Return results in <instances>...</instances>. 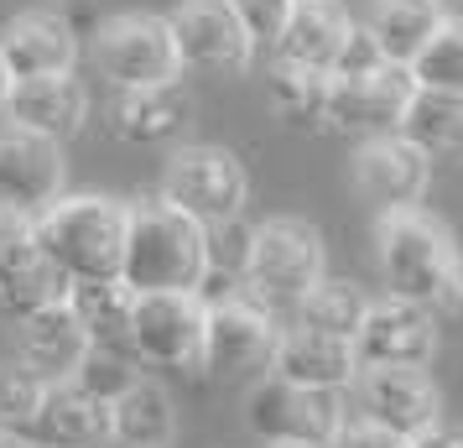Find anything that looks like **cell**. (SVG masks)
<instances>
[{
  "label": "cell",
  "mask_w": 463,
  "mask_h": 448,
  "mask_svg": "<svg viewBox=\"0 0 463 448\" xmlns=\"http://www.w3.org/2000/svg\"><path fill=\"white\" fill-rule=\"evenodd\" d=\"M401 141L427 157V162H463V94H432V89H417L411 105L401 115Z\"/></svg>",
  "instance_id": "25"
},
{
  "label": "cell",
  "mask_w": 463,
  "mask_h": 448,
  "mask_svg": "<svg viewBox=\"0 0 463 448\" xmlns=\"http://www.w3.org/2000/svg\"><path fill=\"white\" fill-rule=\"evenodd\" d=\"M188 120H193V100L183 89V79L162 84V89L115 94V105H109V126L130 147H167V141H177L188 130Z\"/></svg>",
  "instance_id": "20"
},
{
  "label": "cell",
  "mask_w": 463,
  "mask_h": 448,
  "mask_svg": "<svg viewBox=\"0 0 463 448\" xmlns=\"http://www.w3.org/2000/svg\"><path fill=\"white\" fill-rule=\"evenodd\" d=\"M375 256H380V277L391 287V298L417 302V308L438 302V292L448 287V277L458 272V261H463L453 235L427 209L380 214Z\"/></svg>",
  "instance_id": "3"
},
{
  "label": "cell",
  "mask_w": 463,
  "mask_h": 448,
  "mask_svg": "<svg viewBox=\"0 0 463 448\" xmlns=\"http://www.w3.org/2000/svg\"><path fill=\"white\" fill-rule=\"evenodd\" d=\"M209 272V245L203 230L188 214H177L162 198L130 204V230H126V281L136 298L151 292H198V281Z\"/></svg>",
  "instance_id": "2"
},
{
  "label": "cell",
  "mask_w": 463,
  "mask_h": 448,
  "mask_svg": "<svg viewBox=\"0 0 463 448\" xmlns=\"http://www.w3.org/2000/svg\"><path fill=\"white\" fill-rule=\"evenodd\" d=\"M328 448H411V438H396V433H385V427L375 423H344L338 427V438Z\"/></svg>",
  "instance_id": "36"
},
{
  "label": "cell",
  "mask_w": 463,
  "mask_h": 448,
  "mask_svg": "<svg viewBox=\"0 0 463 448\" xmlns=\"http://www.w3.org/2000/svg\"><path fill=\"white\" fill-rule=\"evenodd\" d=\"M323 235L297 214H276L266 224H255L250 261H245V298L260 302L266 313H292L297 302L323 281Z\"/></svg>",
  "instance_id": "4"
},
{
  "label": "cell",
  "mask_w": 463,
  "mask_h": 448,
  "mask_svg": "<svg viewBox=\"0 0 463 448\" xmlns=\"http://www.w3.org/2000/svg\"><path fill=\"white\" fill-rule=\"evenodd\" d=\"M230 11L240 16V26H245V37L255 43V52L260 47H276V37L292 22V0H230Z\"/></svg>",
  "instance_id": "34"
},
{
  "label": "cell",
  "mask_w": 463,
  "mask_h": 448,
  "mask_svg": "<svg viewBox=\"0 0 463 448\" xmlns=\"http://www.w3.org/2000/svg\"><path fill=\"white\" fill-rule=\"evenodd\" d=\"M359 423H375L396 438H421L442 423V396L427 370H359L354 376Z\"/></svg>",
  "instance_id": "14"
},
{
  "label": "cell",
  "mask_w": 463,
  "mask_h": 448,
  "mask_svg": "<svg viewBox=\"0 0 463 448\" xmlns=\"http://www.w3.org/2000/svg\"><path fill=\"white\" fill-rule=\"evenodd\" d=\"M448 22V11H442V0H375L370 5V43L380 47V58L396 68H411L421 58V47L432 43Z\"/></svg>",
  "instance_id": "22"
},
{
  "label": "cell",
  "mask_w": 463,
  "mask_h": 448,
  "mask_svg": "<svg viewBox=\"0 0 463 448\" xmlns=\"http://www.w3.org/2000/svg\"><path fill=\"white\" fill-rule=\"evenodd\" d=\"M438 355V313L401 298H380L364 308L354 334L359 370H421Z\"/></svg>",
  "instance_id": "11"
},
{
  "label": "cell",
  "mask_w": 463,
  "mask_h": 448,
  "mask_svg": "<svg viewBox=\"0 0 463 448\" xmlns=\"http://www.w3.org/2000/svg\"><path fill=\"white\" fill-rule=\"evenodd\" d=\"M16 349H22V370H32L43 386H63L84 370L89 334H84V323L73 319V308L58 302V308H43V313L22 319Z\"/></svg>",
  "instance_id": "19"
},
{
  "label": "cell",
  "mask_w": 463,
  "mask_h": 448,
  "mask_svg": "<svg viewBox=\"0 0 463 448\" xmlns=\"http://www.w3.org/2000/svg\"><path fill=\"white\" fill-rule=\"evenodd\" d=\"M411 448H463V427L438 423V427H427L421 438H411Z\"/></svg>",
  "instance_id": "38"
},
{
  "label": "cell",
  "mask_w": 463,
  "mask_h": 448,
  "mask_svg": "<svg viewBox=\"0 0 463 448\" xmlns=\"http://www.w3.org/2000/svg\"><path fill=\"white\" fill-rule=\"evenodd\" d=\"M5 89H11V73H5V63H0V100H5Z\"/></svg>",
  "instance_id": "42"
},
{
  "label": "cell",
  "mask_w": 463,
  "mask_h": 448,
  "mask_svg": "<svg viewBox=\"0 0 463 448\" xmlns=\"http://www.w3.org/2000/svg\"><path fill=\"white\" fill-rule=\"evenodd\" d=\"M0 448H37V443L22 438V433H5V427H0Z\"/></svg>",
  "instance_id": "40"
},
{
  "label": "cell",
  "mask_w": 463,
  "mask_h": 448,
  "mask_svg": "<svg viewBox=\"0 0 463 448\" xmlns=\"http://www.w3.org/2000/svg\"><path fill=\"white\" fill-rule=\"evenodd\" d=\"M245 423L266 448L276 443L328 448L349 417H344V396H334V391H302V386H287L276 376H260L245 396Z\"/></svg>",
  "instance_id": "8"
},
{
  "label": "cell",
  "mask_w": 463,
  "mask_h": 448,
  "mask_svg": "<svg viewBox=\"0 0 463 448\" xmlns=\"http://www.w3.org/2000/svg\"><path fill=\"white\" fill-rule=\"evenodd\" d=\"M271 376L287 386H302V391H334L344 396L359 376L354 344L328 339V334H307V329H281L271 355Z\"/></svg>",
  "instance_id": "18"
},
{
  "label": "cell",
  "mask_w": 463,
  "mask_h": 448,
  "mask_svg": "<svg viewBox=\"0 0 463 448\" xmlns=\"http://www.w3.org/2000/svg\"><path fill=\"white\" fill-rule=\"evenodd\" d=\"M26 11H47V5H52V0H22Z\"/></svg>",
  "instance_id": "41"
},
{
  "label": "cell",
  "mask_w": 463,
  "mask_h": 448,
  "mask_svg": "<svg viewBox=\"0 0 463 448\" xmlns=\"http://www.w3.org/2000/svg\"><path fill=\"white\" fill-rule=\"evenodd\" d=\"M0 63L16 79H52V73H73L79 63V32L68 26L58 11H22L11 32L0 37Z\"/></svg>",
  "instance_id": "17"
},
{
  "label": "cell",
  "mask_w": 463,
  "mask_h": 448,
  "mask_svg": "<svg viewBox=\"0 0 463 448\" xmlns=\"http://www.w3.org/2000/svg\"><path fill=\"white\" fill-rule=\"evenodd\" d=\"M68 302V281L52 261L32 245V235L16 240L11 251H0V313L5 319H32L43 308H58Z\"/></svg>",
  "instance_id": "21"
},
{
  "label": "cell",
  "mask_w": 463,
  "mask_h": 448,
  "mask_svg": "<svg viewBox=\"0 0 463 448\" xmlns=\"http://www.w3.org/2000/svg\"><path fill=\"white\" fill-rule=\"evenodd\" d=\"M26 235H32V219L0 209V251H11V245H16V240H26Z\"/></svg>",
  "instance_id": "39"
},
{
  "label": "cell",
  "mask_w": 463,
  "mask_h": 448,
  "mask_svg": "<svg viewBox=\"0 0 463 448\" xmlns=\"http://www.w3.org/2000/svg\"><path fill=\"white\" fill-rule=\"evenodd\" d=\"M0 110H5L0 120L32 130V136H43L52 147H63V141H73L89 126L94 100H89L79 73H52V79H16V84L5 89Z\"/></svg>",
  "instance_id": "15"
},
{
  "label": "cell",
  "mask_w": 463,
  "mask_h": 448,
  "mask_svg": "<svg viewBox=\"0 0 463 448\" xmlns=\"http://www.w3.org/2000/svg\"><path fill=\"white\" fill-rule=\"evenodd\" d=\"M427 183H432V162H427L411 141H401V136L359 141V151H354V188H359V198H370L380 214L421 209Z\"/></svg>",
  "instance_id": "16"
},
{
  "label": "cell",
  "mask_w": 463,
  "mask_h": 448,
  "mask_svg": "<svg viewBox=\"0 0 463 448\" xmlns=\"http://www.w3.org/2000/svg\"><path fill=\"white\" fill-rule=\"evenodd\" d=\"M172 47H177V63L183 73H245L255 58V43L245 37L240 16L230 11V0H188L167 16Z\"/></svg>",
  "instance_id": "10"
},
{
  "label": "cell",
  "mask_w": 463,
  "mask_h": 448,
  "mask_svg": "<svg viewBox=\"0 0 463 448\" xmlns=\"http://www.w3.org/2000/svg\"><path fill=\"white\" fill-rule=\"evenodd\" d=\"M68 308L84 323L89 349H126L130 313H136V292L126 281H79V287H68Z\"/></svg>",
  "instance_id": "27"
},
{
  "label": "cell",
  "mask_w": 463,
  "mask_h": 448,
  "mask_svg": "<svg viewBox=\"0 0 463 448\" xmlns=\"http://www.w3.org/2000/svg\"><path fill=\"white\" fill-rule=\"evenodd\" d=\"M411 94H417L411 68H396V63H380L375 73H354V79H334V89H328V130L359 136V141L396 136Z\"/></svg>",
  "instance_id": "12"
},
{
  "label": "cell",
  "mask_w": 463,
  "mask_h": 448,
  "mask_svg": "<svg viewBox=\"0 0 463 448\" xmlns=\"http://www.w3.org/2000/svg\"><path fill=\"white\" fill-rule=\"evenodd\" d=\"M172 433H177L172 396L156 381H146V376L109 406V443H120V448H172Z\"/></svg>",
  "instance_id": "26"
},
{
  "label": "cell",
  "mask_w": 463,
  "mask_h": 448,
  "mask_svg": "<svg viewBox=\"0 0 463 448\" xmlns=\"http://www.w3.org/2000/svg\"><path fill=\"white\" fill-rule=\"evenodd\" d=\"M276 448H307V443H276Z\"/></svg>",
  "instance_id": "44"
},
{
  "label": "cell",
  "mask_w": 463,
  "mask_h": 448,
  "mask_svg": "<svg viewBox=\"0 0 463 448\" xmlns=\"http://www.w3.org/2000/svg\"><path fill=\"white\" fill-rule=\"evenodd\" d=\"M203 334H209V308L193 292H151L136 298L130 313V360L156 365V370H203Z\"/></svg>",
  "instance_id": "7"
},
{
  "label": "cell",
  "mask_w": 463,
  "mask_h": 448,
  "mask_svg": "<svg viewBox=\"0 0 463 448\" xmlns=\"http://www.w3.org/2000/svg\"><path fill=\"white\" fill-rule=\"evenodd\" d=\"M432 313H448V319H463V261H458V272L448 277V287L438 292V302H432Z\"/></svg>",
  "instance_id": "37"
},
{
  "label": "cell",
  "mask_w": 463,
  "mask_h": 448,
  "mask_svg": "<svg viewBox=\"0 0 463 448\" xmlns=\"http://www.w3.org/2000/svg\"><path fill=\"white\" fill-rule=\"evenodd\" d=\"M63 198V147L0 120V209L43 219Z\"/></svg>",
  "instance_id": "13"
},
{
  "label": "cell",
  "mask_w": 463,
  "mask_h": 448,
  "mask_svg": "<svg viewBox=\"0 0 463 448\" xmlns=\"http://www.w3.org/2000/svg\"><path fill=\"white\" fill-rule=\"evenodd\" d=\"M126 230H130V204L109 198V193H63L43 219H32V245L63 272L68 287L120 281Z\"/></svg>",
  "instance_id": "1"
},
{
  "label": "cell",
  "mask_w": 463,
  "mask_h": 448,
  "mask_svg": "<svg viewBox=\"0 0 463 448\" xmlns=\"http://www.w3.org/2000/svg\"><path fill=\"white\" fill-rule=\"evenodd\" d=\"M32 433L47 448H99L109 443V406L94 402L89 391H79L73 381L47 386L43 406L32 417Z\"/></svg>",
  "instance_id": "23"
},
{
  "label": "cell",
  "mask_w": 463,
  "mask_h": 448,
  "mask_svg": "<svg viewBox=\"0 0 463 448\" xmlns=\"http://www.w3.org/2000/svg\"><path fill=\"white\" fill-rule=\"evenodd\" d=\"M411 84L432 94H463V16H448L438 37L421 47V58L411 63Z\"/></svg>",
  "instance_id": "30"
},
{
  "label": "cell",
  "mask_w": 463,
  "mask_h": 448,
  "mask_svg": "<svg viewBox=\"0 0 463 448\" xmlns=\"http://www.w3.org/2000/svg\"><path fill=\"white\" fill-rule=\"evenodd\" d=\"M250 224L245 219H230V224H213V230H203V245H209V272H219V277H230L245 287V261H250Z\"/></svg>",
  "instance_id": "33"
},
{
  "label": "cell",
  "mask_w": 463,
  "mask_h": 448,
  "mask_svg": "<svg viewBox=\"0 0 463 448\" xmlns=\"http://www.w3.org/2000/svg\"><path fill=\"white\" fill-rule=\"evenodd\" d=\"M136 381H141V365L130 360L126 349H89L84 370L73 376V386H79V391H89L94 402H105V406H115Z\"/></svg>",
  "instance_id": "31"
},
{
  "label": "cell",
  "mask_w": 463,
  "mask_h": 448,
  "mask_svg": "<svg viewBox=\"0 0 463 448\" xmlns=\"http://www.w3.org/2000/svg\"><path fill=\"white\" fill-rule=\"evenodd\" d=\"M364 308L370 298L359 292L354 281H317L307 298L292 308V329H307V334H328V339H344L354 344L359 323H364Z\"/></svg>",
  "instance_id": "29"
},
{
  "label": "cell",
  "mask_w": 463,
  "mask_h": 448,
  "mask_svg": "<svg viewBox=\"0 0 463 448\" xmlns=\"http://www.w3.org/2000/svg\"><path fill=\"white\" fill-rule=\"evenodd\" d=\"M292 5H334V0H292Z\"/></svg>",
  "instance_id": "43"
},
{
  "label": "cell",
  "mask_w": 463,
  "mask_h": 448,
  "mask_svg": "<svg viewBox=\"0 0 463 448\" xmlns=\"http://www.w3.org/2000/svg\"><path fill=\"white\" fill-rule=\"evenodd\" d=\"M43 391L47 386L37 381L32 370H22V365H0V427H5V433L32 427L37 406H43Z\"/></svg>",
  "instance_id": "32"
},
{
  "label": "cell",
  "mask_w": 463,
  "mask_h": 448,
  "mask_svg": "<svg viewBox=\"0 0 463 448\" xmlns=\"http://www.w3.org/2000/svg\"><path fill=\"white\" fill-rule=\"evenodd\" d=\"M250 198V177L240 167V157L224 147H183L167 162L162 177V204H172L177 214H188L198 230L230 224L245 214Z\"/></svg>",
  "instance_id": "6"
},
{
  "label": "cell",
  "mask_w": 463,
  "mask_h": 448,
  "mask_svg": "<svg viewBox=\"0 0 463 448\" xmlns=\"http://www.w3.org/2000/svg\"><path fill=\"white\" fill-rule=\"evenodd\" d=\"M328 89H334L328 73L297 63H271L266 73V100H271L276 120L292 130H328Z\"/></svg>",
  "instance_id": "28"
},
{
  "label": "cell",
  "mask_w": 463,
  "mask_h": 448,
  "mask_svg": "<svg viewBox=\"0 0 463 448\" xmlns=\"http://www.w3.org/2000/svg\"><path fill=\"white\" fill-rule=\"evenodd\" d=\"M281 339V323L250 298H230L209 308V334H203V370L219 381H250L271 376V355Z\"/></svg>",
  "instance_id": "9"
},
{
  "label": "cell",
  "mask_w": 463,
  "mask_h": 448,
  "mask_svg": "<svg viewBox=\"0 0 463 448\" xmlns=\"http://www.w3.org/2000/svg\"><path fill=\"white\" fill-rule=\"evenodd\" d=\"M349 32H354V22L334 5H292V22H287V32L276 37V63H297V68H313V73H328L334 79V63L338 52H344V43H349Z\"/></svg>",
  "instance_id": "24"
},
{
  "label": "cell",
  "mask_w": 463,
  "mask_h": 448,
  "mask_svg": "<svg viewBox=\"0 0 463 448\" xmlns=\"http://www.w3.org/2000/svg\"><path fill=\"white\" fill-rule=\"evenodd\" d=\"M94 73L115 94L177 84L183 79V63H177V47H172L167 16H146V11L109 16L94 32Z\"/></svg>",
  "instance_id": "5"
},
{
  "label": "cell",
  "mask_w": 463,
  "mask_h": 448,
  "mask_svg": "<svg viewBox=\"0 0 463 448\" xmlns=\"http://www.w3.org/2000/svg\"><path fill=\"white\" fill-rule=\"evenodd\" d=\"M380 63H385V58H380V47L370 43V32H364V26H354V32H349V43H344V52H338V63H334V79L375 73Z\"/></svg>",
  "instance_id": "35"
}]
</instances>
